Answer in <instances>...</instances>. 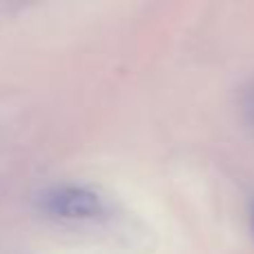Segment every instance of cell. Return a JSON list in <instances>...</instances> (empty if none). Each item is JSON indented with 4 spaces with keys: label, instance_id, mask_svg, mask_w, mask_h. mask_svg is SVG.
Instances as JSON below:
<instances>
[{
    "label": "cell",
    "instance_id": "7a4b0ae2",
    "mask_svg": "<svg viewBox=\"0 0 254 254\" xmlns=\"http://www.w3.org/2000/svg\"><path fill=\"white\" fill-rule=\"evenodd\" d=\"M250 221H252V232H254V203H252V207H250Z\"/></svg>",
    "mask_w": 254,
    "mask_h": 254
},
{
    "label": "cell",
    "instance_id": "6da1fadb",
    "mask_svg": "<svg viewBox=\"0 0 254 254\" xmlns=\"http://www.w3.org/2000/svg\"><path fill=\"white\" fill-rule=\"evenodd\" d=\"M40 207L61 221H94L105 214V198L85 185H61L40 198Z\"/></svg>",
    "mask_w": 254,
    "mask_h": 254
}]
</instances>
